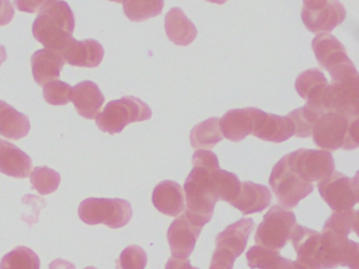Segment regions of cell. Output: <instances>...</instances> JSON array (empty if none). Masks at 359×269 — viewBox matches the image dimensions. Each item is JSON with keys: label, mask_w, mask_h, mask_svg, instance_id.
Instances as JSON below:
<instances>
[{"label": "cell", "mask_w": 359, "mask_h": 269, "mask_svg": "<svg viewBox=\"0 0 359 269\" xmlns=\"http://www.w3.org/2000/svg\"><path fill=\"white\" fill-rule=\"evenodd\" d=\"M247 261L251 269H295L294 261L283 258L277 250L259 245L250 248Z\"/></svg>", "instance_id": "28"}, {"label": "cell", "mask_w": 359, "mask_h": 269, "mask_svg": "<svg viewBox=\"0 0 359 269\" xmlns=\"http://www.w3.org/2000/svg\"><path fill=\"white\" fill-rule=\"evenodd\" d=\"M320 235V269H358L359 245L348 239V233L323 225Z\"/></svg>", "instance_id": "7"}, {"label": "cell", "mask_w": 359, "mask_h": 269, "mask_svg": "<svg viewBox=\"0 0 359 269\" xmlns=\"http://www.w3.org/2000/svg\"><path fill=\"white\" fill-rule=\"evenodd\" d=\"M215 177L219 200L230 204L232 203L238 195L241 181L237 178L236 174L220 170V168L216 170Z\"/></svg>", "instance_id": "34"}, {"label": "cell", "mask_w": 359, "mask_h": 269, "mask_svg": "<svg viewBox=\"0 0 359 269\" xmlns=\"http://www.w3.org/2000/svg\"><path fill=\"white\" fill-rule=\"evenodd\" d=\"M320 233L302 225L295 224L290 240L297 254L295 269H320Z\"/></svg>", "instance_id": "15"}, {"label": "cell", "mask_w": 359, "mask_h": 269, "mask_svg": "<svg viewBox=\"0 0 359 269\" xmlns=\"http://www.w3.org/2000/svg\"><path fill=\"white\" fill-rule=\"evenodd\" d=\"M152 109L147 103L133 96H125L109 102L96 116V124L104 132L119 134L128 124L150 120Z\"/></svg>", "instance_id": "4"}, {"label": "cell", "mask_w": 359, "mask_h": 269, "mask_svg": "<svg viewBox=\"0 0 359 269\" xmlns=\"http://www.w3.org/2000/svg\"><path fill=\"white\" fill-rule=\"evenodd\" d=\"M359 146V126L358 119L354 120L351 123L348 128V136H346V142H344L342 149L351 151V149H357Z\"/></svg>", "instance_id": "38"}, {"label": "cell", "mask_w": 359, "mask_h": 269, "mask_svg": "<svg viewBox=\"0 0 359 269\" xmlns=\"http://www.w3.org/2000/svg\"><path fill=\"white\" fill-rule=\"evenodd\" d=\"M203 228V226L193 224L184 212L175 219L168 230V241L173 258H188L194 250Z\"/></svg>", "instance_id": "16"}, {"label": "cell", "mask_w": 359, "mask_h": 269, "mask_svg": "<svg viewBox=\"0 0 359 269\" xmlns=\"http://www.w3.org/2000/svg\"><path fill=\"white\" fill-rule=\"evenodd\" d=\"M62 177L48 166H37L31 174L32 188L36 189L41 195H50L57 191Z\"/></svg>", "instance_id": "33"}, {"label": "cell", "mask_w": 359, "mask_h": 269, "mask_svg": "<svg viewBox=\"0 0 359 269\" xmlns=\"http://www.w3.org/2000/svg\"><path fill=\"white\" fill-rule=\"evenodd\" d=\"M14 14L15 12H14L11 2L0 0V27L11 22Z\"/></svg>", "instance_id": "40"}, {"label": "cell", "mask_w": 359, "mask_h": 269, "mask_svg": "<svg viewBox=\"0 0 359 269\" xmlns=\"http://www.w3.org/2000/svg\"><path fill=\"white\" fill-rule=\"evenodd\" d=\"M49 269H76L72 263L69 261L57 258L50 264Z\"/></svg>", "instance_id": "42"}, {"label": "cell", "mask_w": 359, "mask_h": 269, "mask_svg": "<svg viewBox=\"0 0 359 269\" xmlns=\"http://www.w3.org/2000/svg\"><path fill=\"white\" fill-rule=\"evenodd\" d=\"M85 269H97V268H95V267H87V268H85Z\"/></svg>", "instance_id": "44"}, {"label": "cell", "mask_w": 359, "mask_h": 269, "mask_svg": "<svg viewBox=\"0 0 359 269\" xmlns=\"http://www.w3.org/2000/svg\"><path fill=\"white\" fill-rule=\"evenodd\" d=\"M147 262L146 251L140 246L131 245L121 252L116 261V269H144Z\"/></svg>", "instance_id": "36"}, {"label": "cell", "mask_w": 359, "mask_h": 269, "mask_svg": "<svg viewBox=\"0 0 359 269\" xmlns=\"http://www.w3.org/2000/svg\"><path fill=\"white\" fill-rule=\"evenodd\" d=\"M219 127L224 138L239 142L252 134L253 121L247 109H230L219 120Z\"/></svg>", "instance_id": "27"}, {"label": "cell", "mask_w": 359, "mask_h": 269, "mask_svg": "<svg viewBox=\"0 0 359 269\" xmlns=\"http://www.w3.org/2000/svg\"><path fill=\"white\" fill-rule=\"evenodd\" d=\"M121 4L126 16L135 22H142L157 16L165 6L163 0H125Z\"/></svg>", "instance_id": "30"}, {"label": "cell", "mask_w": 359, "mask_h": 269, "mask_svg": "<svg viewBox=\"0 0 359 269\" xmlns=\"http://www.w3.org/2000/svg\"><path fill=\"white\" fill-rule=\"evenodd\" d=\"M0 269H41V260L32 249L20 246L1 258Z\"/></svg>", "instance_id": "31"}, {"label": "cell", "mask_w": 359, "mask_h": 269, "mask_svg": "<svg viewBox=\"0 0 359 269\" xmlns=\"http://www.w3.org/2000/svg\"><path fill=\"white\" fill-rule=\"evenodd\" d=\"M48 0H18L14 2L18 10L22 12L35 13L41 12V8L47 4Z\"/></svg>", "instance_id": "39"}, {"label": "cell", "mask_w": 359, "mask_h": 269, "mask_svg": "<svg viewBox=\"0 0 359 269\" xmlns=\"http://www.w3.org/2000/svg\"><path fill=\"white\" fill-rule=\"evenodd\" d=\"M152 201L157 210L169 216H180L186 208L184 189L171 180L163 181L155 187Z\"/></svg>", "instance_id": "21"}, {"label": "cell", "mask_w": 359, "mask_h": 269, "mask_svg": "<svg viewBox=\"0 0 359 269\" xmlns=\"http://www.w3.org/2000/svg\"><path fill=\"white\" fill-rule=\"evenodd\" d=\"M46 200L41 199L39 197H34V195H27L22 198V203L25 205L31 206V210L27 212V216H22V220L26 221L29 225H32L33 223L39 222V210L41 209L43 206H45Z\"/></svg>", "instance_id": "37"}, {"label": "cell", "mask_w": 359, "mask_h": 269, "mask_svg": "<svg viewBox=\"0 0 359 269\" xmlns=\"http://www.w3.org/2000/svg\"><path fill=\"white\" fill-rule=\"evenodd\" d=\"M254 227L253 219H241L218 233L210 268L233 269L235 260L245 251Z\"/></svg>", "instance_id": "5"}, {"label": "cell", "mask_w": 359, "mask_h": 269, "mask_svg": "<svg viewBox=\"0 0 359 269\" xmlns=\"http://www.w3.org/2000/svg\"><path fill=\"white\" fill-rule=\"evenodd\" d=\"M344 4L336 0H306L302 19L309 31L315 34L329 33L346 19Z\"/></svg>", "instance_id": "12"}, {"label": "cell", "mask_w": 359, "mask_h": 269, "mask_svg": "<svg viewBox=\"0 0 359 269\" xmlns=\"http://www.w3.org/2000/svg\"><path fill=\"white\" fill-rule=\"evenodd\" d=\"M165 29L168 38L176 46H189L194 41L197 36V29L194 23L180 8H171L165 15Z\"/></svg>", "instance_id": "25"}, {"label": "cell", "mask_w": 359, "mask_h": 269, "mask_svg": "<svg viewBox=\"0 0 359 269\" xmlns=\"http://www.w3.org/2000/svg\"><path fill=\"white\" fill-rule=\"evenodd\" d=\"M295 224L296 216L293 212L279 205L272 206L264 214L262 222L258 225L255 235L256 244L279 251L289 241Z\"/></svg>", "instance_id": "8"}, {"label": "cell", "mask_w": 359, "mask_h": 269, "mask_svg": "<svg viewBox=\"0 0 359 269\" xmlns=\"http://www.w3.org/2000/svg\"><path fill=\"white\" fill-rule=\"evenodd\" d=\"M332 82L325 92V113H341L350 118L359 117V75L352 61L330 73Z\"/></svg>", "instance_id": "3"}, {"label": "cell", "mask_w": 359, "mask_h": 269, "mask_svg": "<svg viewBox=\"0 0 359 269\" xmlns=\"http://www.w3.org/2000/svg\"><path fill=\"white\" fill-rule=\"evenodd\" d=\"M32 159L16 145L0 140V172L14 178L24 179L30 176Z\"/></svg>", "instance_id": "23"}, {"label": "cell", "mask_w": 359, "mask_h": 269, "mask_svg": "<svg viewBox=\"0 0 359 269\" xmlns=\"http://www.w3.org/2000/svg\"><path fill=\"white\" fill-rule=\"evenodd\" d=\"M192 160L193 170L184 186V212L193 224L203 227L211 221L219 201L215 172L220 167L217 156L210 151H197Z\"/></svg>", "instance_id": "1"}, {"label": "cell", "mask_w": 359, "mask_h": 269, "mask_svg": "<svg viewBox=\"0 0 359 269\" xmlns=\"http://www.w3.org/2000/svg\"><path fill=\"white\" fill-rule=\"evenodd\" d=\"M321 115L323 113L308 105L287 113V117L293 122L295 128L294 136L298 138H308L312 136L313 128Z\"/></svg>", "instance_id": "32"}, {"label": "cell", "mask_w": 359, "mask_h": 269, "mask_svg": "<svg viewBox=\"0 0 359 269\" xmlns=\"http://www.w3.org/2000/svg\"><path fill=\"white\" fill-rule=\"evenodd\" d=\"M79 216L86 224H104L115 229L126 226L131 221L133 210L131 204L123 199L89 198L79 205Z\"/></svg>", "instance_id": "6"}, {"label": "cell", "mask_w": 359, "mask_h": 269, "mask_svg": "<svg viewBox=\"0 0 359 269\" xmlns=\"http://www.w3.org/2000/svg\"><path fill=\"white\" fill-rule=\"evenodd\" d=\"M71 101L79 115L87 119H94L104 103V96L97 84L87 80L73 88Z\"/></svg>", "instance_id": "22"}, {"label": "cell", "mask_w": 359, "mask_h": 269, "mask_svg": "<svg viewBox=\"0 0 359 269\" xmlns=\"http://www.w3.org/2000/svg\"><path fill=\"white\" fill-rule=\"evenodd\" d=\"M75 18L67 2L48 0L33 23V36L47 50L62 55L73 39Z\"/></svg>", "instance_id": "2"}, {"label": "cell", "mask_w": 359, "mask_h": 269, "mask_svg": "<svg viewBox=\"0 0 359 269\" xmlns=\"http://www.w3.org/2000/svg\"><path fill=\"white\" fill-rule=\"evenodd\" d=\"M321 198L334 212H348L358 203V177L351 179L339 172L317 183Z\"/></svg>", "instance_id": "11"}, {"label": "cell", "mask_w": 359, "mask_h": 269, "mask_svg": "<svg viewBox=\"0 0 359 269\" xmlns=\"http://www.w3.org/2000/svg\"><path fill=\"white\" fill-rule=\"evenodd\" d=\"M165 269H198L192 266L188 258H175L173 256L168 260Z\"/></svg>", "instance_id": "41"}, {"label": "cell", "mask_w": 359, "mask_h": 269, "mask_svg": "<svg viewBox=\"0 0 359 269\" xmlns=\"http://www.w3.org/2000/svg\"><path fill=\"white\" fill-rule=\"evenodd\" d=\"M64 65L62 55L47 48L37 50L31 57L33 77L41 86L57 79Z\"/></svg>", "instance_id": "24"}, {"label": "cell", "mask_w": 359, "mask_h": 269, "mask_svg": "<svg viewBox=\"0 0 359 269\" xmlns=\"http://www.w3.org/2000/svg\"><path fill=\"white\" fill-rule=\"evenodd\" d=\"M272 193L268 187L262 184L245 181L241 182V189L236 199L231 203L241 214H251L262 212L270 206Z\"/></svg>", "instance_id": "20"}, {"label": "cell", "mask_w": 359, "mask_h": 269, "mask_svg": "<svg viewBox=\"0 0 359 269\" xmlns=\"http://www.w3.org/2000/svg\"><path fill=\"white\" fill-rule=\"evenodd\" d=\"M285 157L292 172L304 182L313 184L335 172L333 156L323 149H297Z\"/></svg>", "instance_id": "10"}, {"label": "cell", "mask_w": 359, "mask_h": 269, "mask_svg": "<svg viewBox=\"0 0 359 269\" xmlns=\"http://www.w3.org/2000/svg\"><path fill=\"white\" fill-rule=\"evenodd\" d=\"M358 118H350L341 113H323L313 128L312 137L316 146L323 151H335L344 147L351 123Z\"/></svg>", "instance_id": "13"}, {"label": "cell", "mask_w": 359, "mask_h": 269, "mask_svg": "<svg viewBox=\"0 0 359 269\" xmlns=\"http://www.w3.org/2000/svg\"><path fill=\"white\" fill-rule=\"evenodd\" d=\"M269 185L276 195L281 207L285 209H291L297 206L314 189L312 183L304 182L292 172L287 165L285 156L273 167Z\"/></svg>", "instance_id": "9"}, {"label": "cell", "mask_w": 359, "mask_h": 269, "mask_svg": "<svg viewBox=\"0 0 359 269\" xmlns=\"http://www.w3.org/2000/svg\"><path fill=\"white\" fill-rule=\"evenodd\" d=\"M222 139L224 136L220 132L219 119L216 117L209 118L191 130V145L197 151H210Z\"/></svg>", "instance_id": "29"}, {"label": "cell", "mask_w": 359, "mask_h": 269, "mask_svg": "<svg viewBox=\"0 0 359 269\" xmlns=\"http://www.w3.org/2000/svg\"><path fill=\"white\" fill-rule=\"evenodd\" d=\"M104 56V48L94 39L79 41L73 38L62 53L65 62L79 67H97Z\"/></svg>", "instance_id": "19"}, {"label": "cell", "mask_w": 359, "mask_h": 269, "mask_svg": "<svg viewBox=\"0 0 359 269\" xmlns=\"http://www.w3.org/2000/svg\"><path fill=\"white\" fill-rule=\"evenodd\" d=\"M248 113L253 121L252 134L257 138L269 142L281 143L294 136L293 122L285 116L266 113L256 107H248Z\"/></svg>", "instance_id": "14"}, {"label": "cell", "mask_w": 359, "mask_h": 269, "mask_svg": "<svg viewBox=\"0 0 359 269\" xmlns=\"http://www.w3.org/2000/svg\"><path fill=\"white\" fill-rule=\"evenodd\" d=\"M7 50H6L5 46L0 44V65L3 64L6 60H7Z\"/></svg>", "instance_id": "43"}, {"label": "cell", "mask_w": 359, "mask_h": 269, "mask_svg": "<svg viewBox=\"0 0 359 269\" xmlns=\"http://www.w3.org/2000/svg\"><path fill=\"white\" fill-rule=\"evenodd\" d=\"M327 78L319 69H306L302 71L295 81L298 95L306 101V105L325 113L323 109L325 92L329 86Z\"/></svg>", "instance_id": "17"}, {"label": "cell", "mask_w": 359, "mask_h": 269, "mask_svg": "<svg viewBox=\"0 0 359 269\" xmlns=\"http://www.w3.org/2000/svg\"><path fill=\"white\" fill-rule=\"evenodd\" d=\"M312 50L319 65L329 73L351 61L346 48L331 34H318L313 39Z\"/></svg>", "instance_id": "18"}, {"label": "cell", "mask_w": 359, "mask_h": 269, "mask_svg": "<svg viewBox=\"0 0 359 269\" xmlns=\"http://www.w3.org/2000/svg\"><path fill=\"white\" fill-rule=\"evenodd\" d=\"M72 90L70 84L60 80H53L43 86V98L49 104L66 105L71 101Z\"/></svg>", "instance_id": "35"}, {"label": "cell", "mask_w": 359, "mask_h": 269, "mask_svg": "<svg viewBox=\"0 0 359 269\" xmlns=\"http://www.w3.org/2000/svg\"><path fill=\"white\" fill-rule=\"evenodd\" d=\"M0 140H1V139H0Z\"/></svg>", "instance_id": "45"}, {"label": "cell", "mask_w": 359, "mask_h": 269, "mask_svg": "<svg viewBox=\"0 0 359 269\" xmlns=\"http://www.w3.org/2000/svg\"><path fill=\"white\" fill-rule=\"evenodd\" d=\"M31 130L30 120L25 113L0 100V134L10 140L25 138Z\"/></svg>", "instance_id": "26"}]
</instances>
